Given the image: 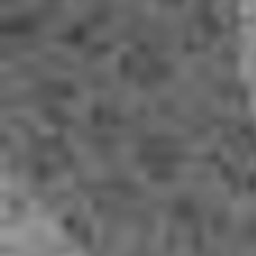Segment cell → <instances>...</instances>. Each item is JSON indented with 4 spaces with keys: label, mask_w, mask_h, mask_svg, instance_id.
Masks as SVG:
<instances>
[{
    "label": "cell",
    "mask_w": 256,
    "mask_h": 256,
    "mask_svg": "<svg viewBox=\"0 0 256 256\" xmlns=\"http://www.w3.org/2000/svg\"><path fill=\"white\" fill-rule=\"evenodd\" d=\"M140 160L146 168H148V176L155 180H171L176 176L178 168V153L173 146H168L166 142L155 140L142 148Z\"/></svg>",
    "instance_id": "obj_1"
}]
</instances>
